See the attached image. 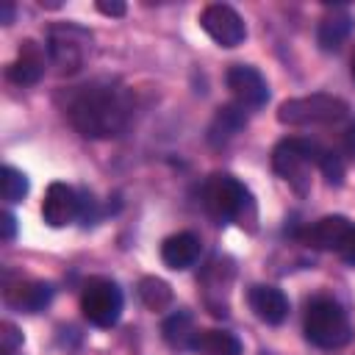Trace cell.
Instances as JSON below:
<instances>
[{
	"label": "cell",
	"instance_id": "e0dca14e",
	"mask_svg": "<svg viewBox=\"0 0 355 355\" xmlns=\"http://www.w3.org/2000/svg\"><path fill=\"white\" fill-rule=\"evenodd\" d=\"M244 125H247L244 108H241L239 103H227V105L216 108V116H214V122H211V128H208V139H211L214 144H225V141L233 139Z\"/></svg>",
	"mask_w": 355,
	"mask_h": 355
},
{
	"label": "cell",
	"instance_id": "4fadbf2b",
	"mask_svg": "<svg viewBox=\"0 0 355 355\" xmlns=\"http://www.w3.org/2000/svg\"><path fill=\"white\" fill-rule=\"evenodd\" d=\"M8 80L17 83V86H31L36 83L42 75H44V50L33 42V39H25L19 44V55L8 64L6 69Z\"/></svg>",
	"mask_w": 355,
	"mask_h": 355
},
{
	"label": "cell",
	"instance_id": "7c38bea8",
	"mask_svg": "<svg viewBox=\"0 0 355 355\" xmlns=\"http://www.w3.org/2000/svg\"><path fill=\"white\" fill-rule=\"evenodd\" d=\"M3 300L8 308L22 311V313H39L50 305L53 300V286L42 283V280H17V283H6L3 288Z\"/></svg>",
	"mask_w": 355,
	"mask_h": 355
},
{
	"label": "cell",
	"instance_id": "7402d4cb",
	"mask_svg": "<svg viewBox=\"0 0 355 355\" xmlns=\"http://www.w3.org/2000/svg\"><path fill=\"white\" fill-rule=\"evenodd\" d=\"M319 169L324 172V178L330 180V183H341V178H344V161L336 155V153H322V158H319Z\"/></svg>",
	"mask_w": 355,
	"mask_h": 355
},
{
	"label": "cell",
	"instance_id": "cb8c5ba5",
	"mask_svg": "<svg viewBox=\"0 0 355 355\" xmlns=\"http://www.w3.org/2000/svg\"><path fill=\"white\" fill-rule=\"evenodd\" d=\"M14 236H17V219H14L11 211H3L0 214V239L3 241H14Z\"/></svg>",
	"mask_w": 355,
	"mask_h": 355
},
{
	"label": "cell",
	"instance_id": "44dd1931",
	"mask_svg": "<svg viewBox=\"0 0 355 355\" xmlns=\"http://www.w3.org/2000/svg\"><path fill=\"white\" fill-rule=\"evenodd\" d=\"M0 191H3V200L6 202H19L25 194H28V178L14 169V166H3L0 169Z\"/></svg>",
	"mask_w": 355,
	"mask_h": 355
},
{
	"label": "cell",
	"instance_id": "6da1fadb",
	"mask_svg": "<svg viewBox=\"0 0 355 355\" xmlns=\"http://www.w3.org/2000/svg\"><path fill=\"white\" fill-rule=\"evenodd\" d=\"M130 94L116 80H92L80 86L69 103V125L86 139H111L119 136L130 119Z\"/></svg>",
	"mask_w": 355,
	"mask_h": 355
},
{
	"label": "cell",
	"instance_id": "d6986e66",
	"mask_svg": "<svg viewBox=\"0 0 355 355\" xmlns=\"http://www.w3.org/2000/svg\"><path fill=\"white\" fill-rule=\"evenodd\" d=\"M164 338H166V344L169 347H175V349H191V341H194V336H197V330H194V322H191V313L189 311H175L166 322H164Z\"/></svg>",
	"mask_w": 355,
	"mask_h": 355
},
{
	"label": "cell",
	"instance_id": "9a60e30c",
	"mask_svg": "<svg viewBox=\"0 0 355 355\" xmlns=\"http://www.w3.org/2000/svg\"><path fill=\"white\" fill-rule=\"evenodd\" d=\"M200 252H202V244L194 233H175L161 244V261L175 272L194 266L200 261Z\"/></svg>",
	"mask_w": 355,
	"mask_h": 355
},
{
	"label": "cell",
	"instance_id": "8fae6325",
	"mask_svg": "<svg viewBox=\"0 0 355 355\" xmlns=\"http://www.w3.org/2000/svg\"><path fill=\"white\" fill-rule=\"evenodd\" d=\"M42 216L50 227L69 225L72 219L80 216V194L67 183H50L42 202Z\"/></svg>",
	"mask_w": 355,
	"mask_h": 355
},
{
	"label": "cell",
	"instance_id": "52a82bcc",
	"mask_svg": "<svg viewBox=\"0 0 355 355\" xmlns=\"http://www.w3.org/2000/svg\"><path fill=\"white\" fill-rule=\"evenodd\" d=\"M80 311L94 327H114L122 313V291L108 277H89L80 291Z\"/></svg>",
	"mask_w": 355,
	"mask_h": 355
},
{
	"label": "cell",
	"instance_id": "ba28073f",
	"mask_svg": "<svg viewBox=\"0 0 355 355\" xmlns=\"http://www.w3.org/2000/svg\"><path fill=\"white\" fill-rule=\"evenodd\" d=\"M200 28L219 44V47H239L247 39L244 19L239 17L236 8L225 3H211L200 14Z\"/></svg>",
	"mask_w": 355,
	"mask_h": 355
},
{
	"label": "cell",
	"instance_id": "5bb4252c",
	"mask_svg": "<svg viewBox=\"0 0 355 355\" xmlns=\"http://www.w3.org/2000/svg\"><path fill=\"white\" fill-rule=\"evenodd\" d=\"M247 300H250L252 313L261 322H266V324H283L286 316H288V300L275 286H263V283L261 286H252L250 294H247Z\"/></svg>",
	"mask_w": 355,
	"mask_h": 355
},
{
	"label": "cell",
	"instance_id": "83f0119b",
	"mask_svg": "<svg viewBox=\"0 0 355 355\" xmlns=\"http://www.w3.org/2000/svg\"><path fill=\"white\" fill-rule=\"evenodd\" d=\"M344 144H347L349 153H355V122L347 128V133H344Z\"/></svg>",
	"mask_w": 355,
	"mask_h": 355
},
{
	"label": "cell",
	"instance_id": "3957f363",
	"mask_svg": "<svg viewBox=\"0 0 355 355\" xmlns=\"http://www.w3.org/2000/svg\"><path fill=\"white\" fill-rule=\"evenodd\" d=\"M305 338L322 349L344 347L352 338L347 311L330 297H316L305 311Z\"/></svg>",
	"mask_w": 355,
	"mask_h": 355
},
{
	"label": "cell",
	"instance_id": "ac0fdd59",
	"mask_svg": "<svg viewBox=\"0 0 355 355\" xmlns=\"http://www.w3.org/2000/svg\"><path fill=\"white\" fill-rule=\"evenodd\" d=\"M191 349L197 355H241V341L227 330H197Z\"/></svg>",
	"mask_w": 355,
	"mask_h": 355
},
{
	"label": "cell",
	"instance_id": "ffe728a7",
	"mask_svg": "<svg viewBox=\"0 0 355 355\" xmlns=\"http://www.w3.org/2000/svg\"><path fill=\"white\" fill-rule=\"evenodd\" d=\"M136 294L144 302V308H150L155 313L158 311H166L172 305V286L166 280H161V277H153V275H147V277L139 280Z\"/></svg>",
	"mask_w": 355,
	"mask_h": 355
},
{
	"label": "cell",
	"instance_id": "2e32d148",
	"mask_svg": "<svg viewBox=\"0 0 355 355\" xmlns=\"http://www.w3.org/2000/svg\"><path fill=\"white\" fill-rule=\"evenodd\" d=\"M352 28H355V22H352V14H349L347 8H333V11H327V14L319 19V31H316L319 47L327 50V53L338 50V47L349 39Z\"/></svg>",
	"mask_w": 355,
	"mask_h": 355
},
{
	"label": "cell",
	"instance_id": "d4e9b609",
	"mask_svg": "<svg viewBox=\"0 0 355 355\" xmlns=\"http://www.w3.org/2000/svg\"><path fill=\"white\" fill-rule=\"evenodd\" d=\"M97 11L105 14V17H125L128 8H125V3H119V0H111V3H108V0H100V3H97Z\"/></svg>",
	"mask_w": 355,
	"mask_h": 355
},
{
	"label": "cell",
	"instance_id": "8992f818",
	"mask_svg": "<svg viewBox=\"0 0 355 355\" xmlns=\"http://www.w3.org/2000/svg\"><path fill=\"white\" fill-rule=\"evenodd\" d=\"M89 47H92V33L86 28H78L72 22H61V25H53L50 33H47V53H50V61L55 64L58 72L69 75V72H78L89 55Z\"/></svg>",
	"mask_w": 355,
	"mask_h": 355
},
{
	"label": "cell",
	"instance_id": "484cf974",
	"mask_svg": "<svg viewBox=\"0 0 355 355\" xmlns=\"http://www.w3.org/2000/svg\"><path fill=\"white\" fill-rule=\"evenodd\" d=\"M344 258L349 261V263H355V227H352V233H349V239H347V244H344Z\"/></svg>",
	"mask_w": 355,
	"mask_h": 355
},
{
	"label": "cell",
	"instance_id": "7a4b0ae2",
	"mask_svg": "<svg viewBox=\"0 0 355 355\" xmlns=\"http://www.w3.org/2000/svg\"><path fill=\"white\" fill-rule=\"evenodd\" d=\"M202 205L205 211L219 219V222H236V225H247L250 230L255 227V202L252 194L247 191V186L241 180H236L233 175L225 172H214L211 178H205L202 183Z\"/></svg>",
	"mask_w": 355,
	"mask_h": 355
},
{
	"label": "cell",
	"instance_id": "30bf717a",
	"mask_svg": "<svg viewBox=\"0 0 355 355\" xmlns=\"http://www.w3.org/2000/svg\"><path fill=\"white\" fill-rule=\"evenodd\" d=\"M349 233H352V222L341 214H330V216H322L313 225H308L300 233V239L311 250H344Z\"/></svg>",
	"mask_w": 355,
	"mask_h": 355
},
{
	"label": "cell",
	"instance_id": "277c9868",
	"mask_svg": "<svg viewBox=\"0 0 355 355\" xmlns=\"http://www.w3.org/2000/svg\"><path fill=\"white\" fill-rule=\"evenodd\" d=\"M322 147L308 139H283L272 150V169L297 191L305 194L311 189V166H319Z\"/></svg>",
	"mask_w": 355,
	"mask_h": 355
},
{
	"label": "cell",
	"instance_id": "603a6c76",
	"mask_svg": "<svg viewBox=\"0 0 355 355\" xmlns=\"http://www.w3.org/2000/svg\"><path fill=\"white\" fill-rule=\"evenodd\" d=\"M19 347H22V333L11 322H3L0 324V352L3 355H14Z\"/></svg>",
	"mask_w": 355,
	"mask_h": 355
},
{
	"label": "cell",
	"instance_id": "4316f807",
	"mask_svg": "<svg viewBox=\"0 0 355 355\" xmlns=\"http://www.w3.org/2000/svg\"><path fill=\"white\" fill-rule=\"evenodd\" d=\"M11 19H14V6L11 3H3L0 6V22L3 25H11Z\"/></svg>",
	"mask_w": 355,
	"mask_h": 355
},
{
	"label": "cell",
	"instance_id": "9c48e42d",
	"mask_svg": "<svg viewBox=\"0 0 355 355\" xmlns=\"http://www.w3.org/2000/svg\"><path fill=\"white\" fill-rule=\"evenodd\" d=\"M225 83L241 108H261L269 100L266 78L250 64H233L225 75Z\"/></svg>",
	"mask_w": 355,
	"mask_h": 355
},
{
	"label": "cell",
	"instance_id": "f1b7e54d",
	"mask_svg": "<svg viewBox=\"0 0 355 355\" xmlns=\"http://www.w3.org/2000/svg\"><path fill=\"white\" fill-rule=\"evenodd\" d=\"M352 75H355V55H352Z\"/></svg>",
	"mask_w": 355,
	"mask_h": 355
},
{
	"label": "cell",
	"instance_id": "5b68a950",
	"mask_svg": "<svg viewBox=\"0 0 355 355\" xmlns=\"http://www.w3.org/2000/svg\"><path fill=\"white\" fill-rule=\"evenodd\" d=\"M347 111H349V105L341 97L316 92V94L291 97V100L280 103L277 119L291 128H311V125H333V122L344 119Z\"/></svg>",
	"mask_w": 355,
	"mask_h": 355
}]
</instances>
